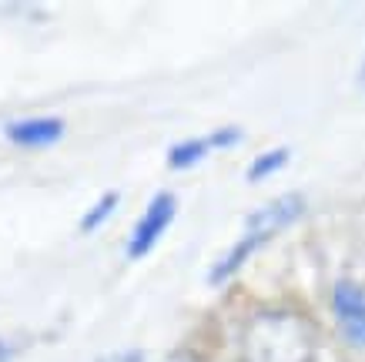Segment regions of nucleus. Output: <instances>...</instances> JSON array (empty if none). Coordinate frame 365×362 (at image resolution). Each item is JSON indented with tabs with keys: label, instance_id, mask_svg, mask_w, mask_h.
<instances>
[{
	"label": "nucleus",
	"instance_id": "nucleus-4",
	"mask_svg": "<svg viewBox=\"0 0 365 362\" xmlns=\"http://www.w3.org/2000/svg\"><path fill=\"white\" fill-rule=\"evenodd\" d=\"M332 308L352 346H365V286L339 282L332 288Z\"/></svg>",
	"mask_w": 365,
	"mask_h": 362
},
{
	"label": "nucleus",
	"instance_id": "nucleus-2",
	"mask_svg": "<svg viewBox=\"0 0 365 362\" xmlns=\"http://www.w3.org/2000/svg\"><path fill=\"white\" fill-rule=\"evenodd\" d=\"M302 211H305L302 195H282V198H275V201H268L265 208L252 211V215H248V221H245L242 241H238V245H235L232 252L225 255L215 268H211V282H225L228 275H235L238 268H242L245 258H248V255H252L262 241H268L275 231H282L285 225H292Z\"/></svg>",
	"mask_w": 365,
	"mask_h": 362
},
{
	"label": "nucleus",
	"instance_id": "nucleus-8",
	"mask_svg": "<svg viewBox=\"0 0 365 362\" xmlns=\"http://www.w3.org/2000/svg\"><path fill=\"white\" fill-rule=\"evenodd\" d=\"M114 205H118V191H108V195L101 198L98 205H94V208H91L84 218H81V231H94L101 221H104L114 211Z\"/></svg>",
	"mask_w": 365,
	"mask_h": 362
},
{
	"label": "nucleus",
	"instance_id": "nucleus-5",
	"mask_svg": "<svg viewBox=\"0 0 365 362\" xmlns=\"http://www.w3.org/2000/svg\"><path fill=\"white\" fill-rule=\"evenodd\" d=\"M7 138L21 148H44L54 144L64 134V121L61 118H27V121H11L7 124Z\"/></svg>",
	"mask_w": 365,
	"mask_h": 362
},
{
	"label": "nucleus",
	"instance_id": "nucleus-1",
	"mask_svg": "<svg viewBox=\"0 0 365 362\" xmlns=\"http://www.w3.org/2000/svg\"><path fill=\"white\" fill-rule=\"evenodd\" d=\"M315 332L299 312H258L242 339V362H312Z\"/></svg>",
	"mask_w": 365,
	"mask_h": 362
},
{
	"label": "nucleus",
	"instance_id": "nucleus-10",
	"mask_svg": "<svg viewBox=\"0 0 365 362\" xmlns=\"http://www.w3.org/2000/svg\"><path fill=\"white\" fill-rule=\"evenodd\" d=\"M14 352H17V349H14L11 342L0 339V362H11V359H14Z\"/></svg>",
	"mask_w": 365,
	"mask_h": 362
},
{
	"label": "nucleus",
	"instance_id": "nucleus-7",
	"mask_svg": "<svg viewBox=\"0 0 365 362\" xmlns=\"http://www.w3.org/2000/svg\"><path fill=\"white\" fill-rule=\"evenodd\" d=\"M288 161V148H275V151L262 154V158H255L252 168H248V178L252 181H262L265 175H272V171H278V168Z\"/></svg>",
	"mask_w": 365,
	"mask_h": 362
},
{
	"label": "nucleus",
	"instance_id": "nucleus-11",
	"mask_svg": "<svg viewBox=\"0 0 365 362\" xmlns=\"http://www.w3.org/2000/svg\"><path fill=\"white\" fill-rule=\"evenodd\" d=\"M362 81H365V71H362Z\"/></svg>",
	"mask_w": 365,
	"mask_h": 362
},
{
	"label": "nucleus",
	"instance_id": "nucleus-3",
	"mask_svg": "<svg viewBox=\"0 0 365 362\" xmlns=\"http://www.w3.org/2000/svg\"><path fill=\"white\" fill-rule=\"evenodd\" d=\"M171 218H175V195L161 191V195L151 198L148 211H144L141 221L134 225L131 241H128V258H144V255L151 252L155 241L161 238V231L171 225Z\"/></svg>",
	"mask_w": 365,
	"mask_h": 362
},
{
	"label": "nucleus",
	"instance_id": "nucleus-9",
	"mask_svg": "<svg viewBox=\"0 0 365 362\" xmlns=\"http://www.w3.org/2000/svg\"><path fill=\"white\" fill-rule=\"evenodd\" d=\"M242 138V131L238 128H225V131H215L211 134V148H228V144H235Z\"/></svg>",
	"mask_w": 365,
	"mask_h": 362
},
{
	"label": "nucleus",
	"instance_id": "nucleus-6",
	"mask_svg": "<svg viewBox=\"0 0 365 362\" xmlns=\"http://www.w3.org/2000/svg\"><path fill=\"white\" fill-rule=\"evenodd\" d=\"M208 148H211V138H201V141H181V144H175V148L168 151V165L171 168L198 165L201 158L208 154Z\"/></svg>",
	"mask_w": 365,
	"mask_h": 362
}]
</instances>
